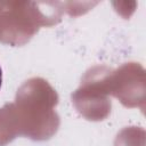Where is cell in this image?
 Instances as JSON below:
<instances>
[{"label":"cell","instance_id":"cell-1","mask_svg":"<svg viewBox=\"0 0 146 146\" xmlns=\"http://www.w3.org/2000/svg\"><path fill=\"white\" fill-rule=\"evenodd\" d=\"M1 84H2V70L0 66V89H1Z\"/></svg>","mask_w":146,"mask_h":146}]
</instances>
